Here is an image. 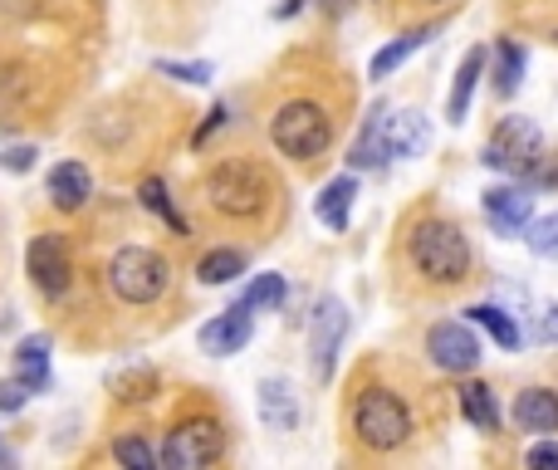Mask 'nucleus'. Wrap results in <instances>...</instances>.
<instances>
[{
	"mask_svg": "<svg viewBox=\"0 0 558 470\" xmlns=\"http://www.w3.org/2000/svg\"><path fill=\"white\" fill-rule=\"evenodd\" d=\"M426 352L441 372H475L480 358H485V348H480V338H475L470 323H431Z\"/></svg>",
	"mask_w": 558,
	"mask_h": 470,
	"instance_id": "obj_10",
	"label": "nucleus"
},
{
	"mask_svg": "<svg viewBox=\"0 0 558 470\" xmlns=\"http://www.w3.org/2000/svg\"><path fill=\"white\" fill-rule=\"evenodd\" d=\"M328 137H333L328 113H323L319 103H309V98H289V103L270 118V143L280 147L284 157H294V162L319 157L323 147H328Z\"/></svg>",
	"mask_w": 558,
	"mask_h": 470,
	"instance_id": "obj_5",
	"label": "nucleus"
},
{
	"mask_svg": "<svg viewBox=\"0 0 558 470\" xmlns=\"http://www.w3.org/2000/svg\"><path fill=\"white\" fill-rule=\"evenodd\" d=\"M157 74H166V78H182V84H211V74L215 69L206 64H182V59H157Z\"/></svg>",
	"mask_w": 558,
	"mask_h": 470,
	"instance_id": "obj_31",
	"label": "nucleus"
},
{
	"mask_svg": "<svg viewBox=\"0 0 558 470\" xmlns=\"http://www.w3.org/2000/svg\"><path fill=\"white\" fill-rule=\"evenodd\" d=\"M343 338H348V304H343L338 294H323V299L313 304V323H309V352H313L319 382H328L333 368H338Z\"/></svg>",
	"mask_w": 558,
	"mask_h": 470,
	"instance_id": "obj_9",
	"label": "nucleus"
},
{
	"mask_svg": "<svg viewBox=\"0 0 558 470\" xmlns=\"http://www.w3.org/2000/svg\"><path fill=\"white\" fill-rule=\"evenodd\" d=\"M352 196H358V176H333V182L319 191V201H313V215H319V225H328V231H348Z\"/></svg>",
	"mask_w": 558,
	"mask_h": 470,
	"instance_id": "obj_17",
	"label": "nucleus"
},
{
	"mask_svg": "<svg viewBox=\"0 0 558 470\" xmlns=\"http://www.w3.org/2000/svg\"><path fill=\"white\" fill-rule=\"evenodd\" d=\"M466 319L475 323V329H485L489 338H495L499 348H509V352H514L519 343H524V329H519V323H514V313H505V309H499V304H470V309H466Z\"/></svg>",
	"mask_w": 558,
	"mask_h": 470,
	"instance_id": "obj_20",
	"label": "nucleus"
},
{
	"mask_svg": "<svg viewBox=\"0 0 558 470\" xmlns=\"http://www.w3.org/2000/svg\"><path fill=\"white\" fill-rule=\"evenodd\" d=\"M529 466L538 470H558V441H538V446H529Z\"/></svg>",
	"mask_w": 558,
	"mask_h": 470,
	"instance_id": "obj_35",
	"label": "nucleus"
},
{
	"mask_svg": "<svg viewBox=\"0 0 558 470\" xmlns=\"http://www.w3.org/2000/svg\"><path fill=\"white\" fill-rule=\"evenodd\" d=\"M25 270H29V284H35L45 299H64L69 284H74V260H69L64 235H54V231L35 235L25 250Z\"/></svg>",
	"mask_w": 558,
	"mask_h": 470,
	"instance_id": "obj_8",
	"label": "nucleus"
},
{
	"mask_svg": "<svg viewBox=\"0 0 558 470\" xmlns=\"http://www.w3.org/2000/svg\"><path fill=\"white\" fill-rule=\"evenodd\" d=\"M0 166H10V172H29V166H35V147H10V152L0 157Z\"/></svg>",
	"mask_w": 558,
	"mask_h": 470,
	"instance_id": "obj_37",
	"label": "nucleus"
},
{
	"mask_svg": "<svg viewBox=\"0 0 558 470\" xmlns=\"http://www.w3.org/2000/svg\"><path fill=\"white\" fill-rule=\"evenodd\" d=\"M519 182L529 186V191H534V186H558V162L548 152H538L534 162L524 166V172H519Z\"/></svg>",
	"mask_w": 558,
	"mask_h": 470,
	"instance_id": "obj_32",
	"label": "nucleus"
},
{
	"mask_svg": "<svg viewBox=\"0 0 558 470\" xmlns=\"http://www.w3.org/2000/svg\"><path fill=\"white\" fill-rule=\"evenodd\" d=\"M480 206H485V221L495 225L499 235H524L529 221H534V191H529L524 182H514V186H489Z\"/></svg>",
	"mask_w": 558,
	"mask_h": 470,
	"instance_id": "obj_11",
	"label": "nucleus"
},
{
	"mask_svg": "<svg viewBox=\"0 0 558 470\" xmlns=\"http://www.w3.org/2000/svg\"><path fill=\"white\" fill-rule=\"evenodd\" d=\"M514 426L519 431H534V436H554V431H558V392L524 387L514 397Z\"/></svg>",
	"mask_w": 558,
	"mask_h": 470,
	"instance_id": "obj_15",
	"label": "nucleus"
},
{
	"mask_svg": "<svg viewBox=\"0 0 558 470\" xmlns=\"http://www.w3.org/2000/svg\"><path fill=\"white\" fill-rule=\"evenodd\" d=\"M456 397H460V417H466L475 431H495V426H499L495 392H489L485 382H466V387H460Z\"/></svg>",
	"mask_w": 558,
	"mask_h": 470,
	"instance_id": "obj_22",
	"label": "nucleus"
},
{
	"mask_svg": "<svg viewBox=\"0 0 558 470\" xmlns=\"http://www.w3.org/2000/svg\"><path fill=\"white\" fill-rule=\"evenodd\" d=\"M529 250L538 255V260H558V211L544 215V221H529Z\"/></svg>",
	"mask_w": 558,
	"mask_h": 470,
	"instance_id": "obj_30",
	"label": "nucleus"
},
{
	"mask_svg": "<svg viewBox=\"0 0 558 470\" xmlns=\"http://www.w3.org/2000/svg\"><path fill=\"white\" fill-rule=\"evenodd\" d=\"M407 255L436 284H460L470 274V240L450 221H417L411 225Z\"/></svg>",
	"mask_w": 558,
	"mask_h": 470,
	"instance_id": "obj_2",
	"label": "nucleus"
},
{
	"mask_svg": "<svg viewBox=\"0 0 558 470\" xmlns=\"http://www.w3.org/2000/svg\"><path fill=\"white\" fill-rule=\"evenodd\" d=\"M538 152H544V133H538V123H534V118H519V113H514V118H505V123L489 133V143H485V166L519 176Z\"/></svg>",
	"mask_w": 558,
	"mask_h": 470,
	"instance_id": "obj_7",
	"label": "nucleus"
},
{
	"mask_svg": "<svg viewBox=\"0 0 558 470\" xmlns=\"http://www.w3.org/2000/svg\"><path fill=\"white\" fill-rule=\"evenodd\" d=\"M352 431H358V441H362L368 450L387 456V450L407 446V436H411V411H407V401H401L397 392L368 387V392L358 397V407H352Z\"/></svg>",
	"mask_w": 558,
	"mask_h": 470,
	"instance_id": "obj_3",
	"label": "nucleus"
},
{
	"mask_svg": "<svg viewBox=\"0 0 558 470\" xmlns=\"http://www.w3.org/2000/svg\"><path fill=\"white\" fill-rule=\"evenodd\" d=\"M215 127H225V103H215L211 108V118H206L201 127H196V137H191V147H206L215 137Z\"/></svg>",
	"mask_w": 558,
	"mask_h": 470,
	"instance_id": "obj_36",
	"label": "nucleus"
},
{
	"mask_svg": "<svg viewBox=\"0 0 558 470\" xmlns=\"http://www.w3.org/2000/svg\"><path fill=\"white\" fill-rule=\"evenodd\" d=\"M519 84H524V49H519V45H499L495 49V88L509 98Z\"/></svg>",
	"mask_w": 558,
	"mask_h": 470,
	"instance_id": "obj_28",
	"label": "nucleus"
},
{
	"mask_svg": "<svg viewBox=\"0 0 558 470\" xmlns=\"http://www.w3.org/2000/svg\"><path fill=\"white\" fill-rule=\"evenodd\" d=\"M137 201H142L152 215H162V221L172 225L176 235H186V221L176 215V206H172V196H166V182H162V176H142V186H137Z\"/></svg>",
	"mask_w": 558,
	"mask_h": 470,
	"instance_id": "obj_26",
	"label": "nucleus"
},
{
	"mask_svg": "<svg viewBox=\"0 0 558 470\" xmlns=\"http://www.w3.org/2000/svg\"><path fill=\"white\" fill-rule=\"evenodd\" d=\"M255 407H260L264 431H294L299 426V397H294V387L280 382V378H264L260 387H255Z\"/></svg>",
	"mask_w": 558,
	"mask_h": 470,
	"instance_id": "obj_14",
	"label": "nucleus"
},
{
	"mask_svg": "<svg viewBox=\"0 0 558 470\" xmlns=\"http://www.w3.org/2000/svg\"><path fill=\"white\" fill-rule=\"evenodd\" d=\"M108 284H113V294L123 304H157L166 294V284H172V270L147 245H123L108 260Z\"/></svg>",
	"mask_w": 558,
	"mask_h": 470,
	"instance_id": "obj_4",
	"label": "nucleus"
},
{
	"mask_svg": "<svg viewBox=\"0 0 558 470\" xmlns=\"http://www.w3.org/2000/svg\"><path fill=\"white\" fill-rule=\"evenodd\" d=\"M382 143H387V157H417L421 147L431 143V123L421 108H382Z\"/></svg>",
	"mask_w": 558,
	"mask_h": 470,
	"instance_id": "obj_12",
	"label": "nucleus"
},
{
	"mask_svg": "<svg viewBox=\"0 0 558 470\" xmlns=\"http://www.w3.org/2000/svg\"><path fill=\"white\" fill-rule=\"evenodd\" d=\"M0 466H15V450H10L5 441H0Z\"/></svg>",
	"mask_w": 558,
	"mask_h": 470,
	"instance_id": "obj_38",
	"label": "nucleus"
},
{
	"mask_svg": "<svg viewBox=\"0 0 558 470\" xmlns=\"http://www.w3.org/2000/svg\"><path fill=\"white\" fill-rule=\"evenodd\" d=\"M113 460H123L127 470H157V460H162V456H157L142 436H117L113 441Z\"/></svg>",
	"mask_w": 558,
	"mask_h": 470,
	"instance_id": "obj_29",
	"label": "nucleus"
},
{
	"mask_svg": "<svg viewBox=\"0 0 558 470\" xmlns=\"http://www.w3.org/2000/svg\"><path fill=\"white\" fill-rule=\"evenodd\" d=\"M348 162H352V166H362V172H372V166L387 162V143H382V108H372V118L362 123V137L352 143Z\"/></svg>",
	"mask_w": 558,
	"mask_h": 470,
	"instance_id": "obj_23",
	"label": "nucleus"
},
{
	"mask_svg": "<svg viewBox=\"0 0 558 470\" xmlns=\"http://www.w3.org/2000/svg\"><path fill=\"white\" fill-rule=\"evenodd\" d=\"M534 343H558V304H544V309L534 313V333H529Z\"/></svg>",
	"mask_w": 558,
	"mask_h": 470,
	"instance_id": "obj_34",
	"label": "nucleus"
},
{
	"mask_svg": "<svg viewBox=\"0 0 558 470\" xmlns=\"http://www.w3.org/2000/svg\"><path fill=\"white\" fill-rule=\"evenodd\" d=\"M431 5H441V0H431Z\"/></svg>",
	"mask_w": 558,
	"mask_h": 470,
	"instance_id": "obj_40",
	"label": "nucleus"
},
{
	"mask_svg": "<svg viewBox=\"0 0 558 470\" xmlns=\"http://www.w3.org/2000/svg\"><path fill=\"white\" fill-rule=\"evenodd\" d=\"M431 39V29H411V35H401V39H392V45H382L377 54H372V64H368V74H372V84H382V78H392L401 64H407L411 54H417L421 45Z\"/></svg>",
	"mask_w": 558,
	"mask_h": 470,
	"instance_id": "obj_21",
	"label": "nucleus"
},
{
	"mask_svg": "<svg viewBox=\"0 0 558 470\" xmlns=\"http://www.w3.org/2000/svg\"><path fill=\"white\" fill-rule=\"evenodd\" d=\"M157 392V372L147 362H133V368L113 372V397L117 401H147Z\"/></svg>",
	"mask_w": 558,
	"mask_h": 470,
	"instance_id": "obj_25",
	"label": "nucleus"
},
{
	"mask_svg": "<svg viewBox=\"0 0 558 470\" xmlns=\"http://www.w3.org/2000/svg\"><path fill=\"white\" fill-rule=\"evenodd\" d=\"M323 5H328L333 15H343V10H348V0H323Z\"/></svg>",
	"mask_w": 558,
	"mask_h": 470,
	"instance_id": "obj_39",
	"label": "nucleus"
},
{
	"mask_svg": "<svg viewBox=\"0 0 558 470\" xmlns=\"http://www.w3.org/2000/svg\"><path fill=\"white\" fill-rule=\"evenodd\" d=\"M284 294H289V289H284L280 274H255L250 289L240 294V309H250V313H255V309H280Z\"/></svg>",
	"mask_w": 558,
	"mask_h": 470,
	"instance_id": "obj_27",
	"label": "nucleus"
},
{
	"mask_svg": "<svg viewBox=\"0 0 558 470\" xmlns=\"http://www.w3.org/2000/svg\"><path fill=\"white\" fill-rule=\"evenodd\" d=\"M29 397H35V392H29L20 378H15V382H0V417H15V411L25 407Z\"/></svg>",
	"mask_w": 558,
	"mask_h": 470,
	"instance_id": "obj_33",
	"label": "nucleus"
},
{
	"mask_svg": "<svg viewBox=\"0 0 558 470\" xmlns=\"http://www.w3.org/2000/svg\"><path fill=\"white\" fill-rule=\"evenodd\" d=\"M88 196H94V176H88L84 162L49 166V201H54L59 211H84Z\"/></svg>",
	"mask_w": 558,
	"mask_h": 470,
	"instance_id": "obj_16",
	"label": "nucleus"
},
{
	"mask_svg": "<svg viewBox=\"0 0 558 470\" xmlns=\"http://www.w3.org/2000/svg\"><path fill=\"white\" fill-rule=\"evenodd\" d=\"M235 274H245L240 250H206L201 260H196V280L201 284H231Z\"/></svg>",
	"mask_w": 558,
	"mask_h": 470,
	"instance_id": "obj_24",
	"label": "nucleus"
},
{
	"mask_svg": "<svg viewBox=\"0 0 558 470\" xmlns=\"http://www.w3.org/2000/svg\"><path fill=\"white\" fill-rule=\"evenodd\" d=\"M211 211L235 215V221H250L270 206V176L250 162V157H231V162H215L201 182Z\"/></svg>",
	"mask_w": 558,
	"mask_h": 470,
	"instance_id": "obj_1",
	"label": "nucleus"
},
{
	"mask_svg": "<svg viewBox=\"0 0 558 470\" xmlns=\"http://www.w3.org/2000/svg\"><path fill=\"white\" fill-rule=\"evenodd\" d=\"M255 313L250 309H225V313H215L211 323H201V348L211 352V358H231V352H240L245 343H250V333H255Z\"/></svg>",
	"mask_w": 558,
	"mask_h": 470,
	"instance_id": "obj_13",
	"label": "nucleus"
},
{
	"mask_svg": "<svg viewBox=\"0 0 558 470\" xmlns=\"http://www.w3.org/2000/svg\"><path fill=\"white\" fill-rule=\"evenodd\" d=\"M485 49H470L466 59H460V69H456V84H450V98H446V118L450 123H460L466 118V108H470V94H475V84H480V74H485Z\"/></svg>",
	"mask_w": 558,
	"mask_h": 470,
	"instance_id": "obj_19",
	"label": "nucleus"
},
{
	"mask_svg": "<svg viewBox=\"0 0 558 470\" xmlns=\"http://www.w3.org/2000/svg\"><path fill=\"white\" fill-rule=\"evenodd\" d=\"M221 456H225V431L211 417L176 421L162 446V466H172V470H201V466H215Z\"/></svg>",
	"mask_w": 558,
	"mask_h": 470,
	"instance_id": "obj_6",
	"label": "nucleus"
},
{
	"mask_svg": "<svg viewBox=\"0 0 558 470\" xmlns=\"http://www.w3.org/2000/svg\"><path fill=\"white\" fill-rule=\"evenodd\" d=\"M49 348H54V343H49L45 333H35V338H25L15 348V378L25 382L29 392H45L49 387Z\"/></svg>",
	"mask_w": 558,
	"mask_h": 470,
	"instance_id": "obj_18",
	"label": "nucleus"
}]
</instances>
